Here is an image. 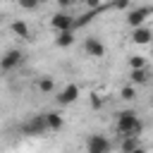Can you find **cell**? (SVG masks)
<instances>
[{"mask_svg":"<svg viewBox=\"0 0 153 153\" xmlns=\"http://www.w3.org/2000/svg\"><path fill=\"white\" fill-rule=\"evenodd\" d=\"M115 131L124 139V136H141L143 131V122L139 120V115L134 110H122L115 117Z\"/></svg>","mask_w":153,"mask_h":153,"instance_id":"6da1fadb","label":"cell"},{"mask_svg":"<svg viewBox=\"0 0 153 153\" xmlns=\"http://www.w3.org/2000/svg\"><path fill=\"white\" fill-rule=\"evenodd\" d=\"M45 131H50V129H48L45 112H41V115H31L26 122H22V134H26V136H43Z\"/></svg>","mask_w":153,"mask_h":153,"instance_id":"7a4b0ae2","label":"cell"},{"mask_svg":"<svg viewBox=\"0 0 153 153\" xmlns=\"http://www.w3.org/2000/svg\"><path fill=\"white\" fill-rule=\"evenodd\" d=\"M76 26V17H72L69 12H65V10H60V12H55L53 17H50V29L55 31V33H60V31H72Z\"/></svg>","mask_w":153,"mask_h":153,"instance_id":"3957f363","label":"cell"},{"mask_svg":"<svg viewBox=\"0 0 153 153\" xmlns=\"http://www.w3.org/2000/svg\"><path fill=\"white\" fill-rule=\"evenodd\" d=\"M153 14V7L151 5H141V7H134V10H129L127 12V24L131 26V29H139V26H143L146 24V19Z\"/></svg>","mask_w":153,"mask_h":153,"instance_id":"277c9868","label":"cell"},{"mask_svg":"<svg viewBox=\"0 0 153 153\" xmlns=\"http://www.w3.org/2000/svg\"><path fill=\"white\" fill-rule=\"evenodd\" d=\"M110 148H112V143L103 134H91L86 139V153H110Z\"/></svg>","mask_w":153,"mask_h":153,"instance_id":"5b68a950","label":"cell"},{"mask_svg":"<svg viewBox=\"0 0 153 153\" xmlns=\"http://www.w3.org/2000/svg\"><path fill=\"white\" fill-rule=\"evenodd\" d=\"M84 53H86L88 57H103V55H105V45H103V41H100L98 36H88V38L84 41Z\"/></svg>","mask_w":153,"mask_h":153,"instance_id":"8992f818","label":"cell"},{"mask_svg":"<svg viewBox=\"0 0 153 153\" xmlns=\"http://www.w3.org/2000/svg\"><path fill=\"white\" fill-rule=\"evenodd\" d=\"M57 105H72V103H76V98H79V86L76 84H67L62 91H57Z\"/></svg>","mask_w":153,"mask_h":153,"instance_id":"52a82bcc","label":"cell"},{"mask_svg":"<svg viewBox=\"0 0 153 153\" xmlns=\"http://www.w3.org/2000/svg\"><path fill=\"white\" fill-rule=\"evenodd\" d=\"M22 62H24V53H22V50H17V48H12V50H7V53H5V57H2V62H0V65H2V69H5V72H12V69H14V67H19Z\"/></svg>","mask_w":153,"mask_h":153,"instance_id":"ba28073f","label":"cell"},{"mask_svg":"<svg viewBox=\"0 0 153 153\" xmlns=\"http://www.w3.org/2000/svg\"><path fill=\"white\" fill-rule=\"evenodd\" d=\"M131 41H134L136 45H146V43H151V41H153V31H151L148 26L131 29Z\"/></svg>","mask_w":153,"mask_h":153,"instance_id":"9c48e42d","label":"cell"},{"mask_svg":"<svg viewBox=\"0 0 153 153\" xmlns=\"http://www.w3.org/2000/svg\"><path fill=\"white\" fill-rule=\"evenodd\" d=\"M148 76H151V72H148L146 67H141V69H131V72H129V79H131L134 86H143V84H148Z\"/></svg>","mask_w":153,"mask_h":153,"instance_id":"30bf717a","label":"cell"},{"mask_svg":"<svg viewBox=\"0 0 153 153\" xmlns=\"http://www.w3.org/2000/svg\"><path fill=\"white\" fill-rule=\"evenodd\" d=\"M45 120H48V129H50V131H60L62 124H65L62 115L55 112V110H48V112H45Z\"/></svg>","mask_w":153,"mask_h":153,"instance_id":"8fae6325","label":"cell"},{"mask_svg":"<svg viewBox=\"0 0 153 153\" xmlns=\"http://www.w3.org/2000/svg\"><path fill=\"white\" fill-rule=\"evenodd\" d=\"M74 43V29L72 31H60V33H55V45L57 48H69Z\"/></svg>","mask_w":153,"mask_h":153,"instance_id":"7c38bea8","label":"cell"},{"mask_svg":"<svg viewBox=\"0 0 153 153\" xmlns=\"http://www.w3.org/2000/svg\"><path fill=\"white\" fill-rule=\"evenodd\" d=\"M36 88H38L41 93H53V91H55V81H53V76H48V74L38 76V79H36Z\"/></svg>","mask_w":153,"mask_h":153,"instance_id":"4fadbf2b","label":"cell"},{"mask_svg":"<svg viewBox=\"0 0 153 153\" xmlns=\"http://www.w3.org/2000/svg\"><path fill=\"white\" fill-rule=\"evenodd\" d=\"M10 29H12V33L19 36V38H29V24H26L24 19H14V22L10 24Z\"/></svg>","mask_w":153,"mask_h":153,"instance_id":"5bb4252c","label":"cell"},{"mask_svg":"<svg viewBox=\"0 0 153 153\" xmlns=\"http://www.w3.org/2000/svg\"><path fill=\"white\" fill-rule=\"evenodd\" d=\"M141 146H139V136H124L122 139V143H120V151L122 153H134V151H139Z\"/></svg>","mask_w":153,"mask_h":153,"instance_id":"9a60e30c","label":"cell"},{"mask_svg":"<svg viewBox=\"0 0 153 153\" xmlns=\"http://www.w3.org/2000/svg\"><path fill=\"white\" fill-rule=\"evenodd\" d=\"M120 96L124 98V100H136V86L131 84V86H124L122 91H120Z\"/></svg>","mask_w":153,"mask_h":153,"instance_id":"2e32d148","label":"cell"},{"mask_svg":"<svg viewBox=\"0 0 153 153\" xmlns=\"http://www.w3.org/2000/svg\"><path fill=\"white\" fill-rule=\"evenodd\" d=\"M141 67H146V60L141 55H131L129 57V69H141Z\"/></svg>","mask_w":153,"mask_h":153,"instance_id":"e0dca14e","label":"cell"},{"mask_svg":"<svg viewBox=\"0 0 153 153\" xmlns=\"http://www.w3.org/2000/svg\"><path fill=\"white\" fill-rule=\"evenodd\" d=\"M41 2H43V0H19V7L26 10V12H31V10H36Z\"/></svg>","mask_w":153,"mask_h":153,"instance_id":"ac0fdd59","label":"cell"},{"mask_svg":"<svg viewBox=\"0 0 153 153\" xmlns=\"http://www.w3.org/2000/svg\"><path fill=\"white\" fill-rule=\"evenodd\" d=\"M91 108H103V98H100V93H91Z\"/></svg>","mask_w":153,"mask_h":153,"instance_id":"d6986e66","label":"cell"},{"mask_svg":"<svg viewBox=\"0 0 153 153\" xmlns=\"http://www.w3.org/2000/svg\"><path fill=\"white\" fill-rule=\"evenodd\" d=\"M55 2H57V7L67 10V7H72V5H76V2H81V0H55Z\"/></svg>","mask_w":153,"mask_h":153,"instance_id":"ffe728a7","label":"cell"},{"mask_svg":"<svg viewBox=\"0 0 153 153\" xmlns=\"http://www.w3.org/2000/svg\"><path fill=\"white\" fill-rule=\"evenodd\" d=\"M81 2H84V5H86V7H88V10H91V12H93V10H98V7H100V0H81Z\"/></svg>","mask_w":153,"mask_h":153,"instance_id":"44dd1931","label":"cell"},{"mask_svg":"<svg viewBox=\"0 0 153 153\" xmlns=\"http://www.w3.org/2000/svg\"><path fill=\"white\" fill-rule=\"evenodd\" d=\"M112 5H115L117 10H127V7H129V0H112Z\"/></svg>","mask_w":153,"mask_h":153,"instance_id":"7402d4cb","label":"cell"},{"mask_svg":"<svg viewBox=\"0 0 153 153\" xmlns=\"http://www.w3.org/2000/svg\"><path fill=\"white\" fill-rule=\"evenodd\" d=\"M134 153H146V151H143V148H139V151H134Z\"/></svg>","mask_w":153,"mask_h":153,"instance_id":"603a6c76","label":"cell"},{"mask_svg":"<svg viewBox=\"0 0 153 153\" xmlns=\"http://www.w3.org/2000/svg\"><path fill=\"white\" fill-rule=\"evenodd\" d=\"M151 103H153V96H151Z\"/></svg>","mask_w":153,"mask_h":153,"instance_id":"cb8c5ba5","label":"cell"}]
</instances>
